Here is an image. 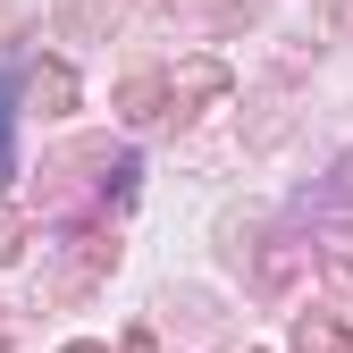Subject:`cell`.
<instances>
[{"label":"cell","mask_w":353,"mask_h":353,"mask_svg":"<svg viewBox=\"0 0 353 353\" xmlns=\"http://www.w3.org/2000/svg\"><path fill=\"white\" fill-rule=\"evenodd\" d=\"M294 345H303V353H353V336H345V328H328V320H303V328H294Z\"/></svg>","instance_id":"1"},{"label":"cell","mask_w":353,"mask_h":353,"mask_svg":"<svg viewBox=\"0 0 353 353\" xmlns=\"http://www.w3.org/2000/svg\"><path fill=\"white\" fill-rule=\"evenodd\" d=\"M17 244H26V219H17V210H0V261H17Z\"/></svg>","instance_id":"2"},{"label":"cell","mask_w":353,"mask_h":353,"mask_svg":"<svg viewBox=\"0 0 353 353\" xmlns=\"http://www.w3.org/2000/svg\"><path fill=\"white\" fill-rule=\"evenodd\" d=\"M9 93H17V84L0 76V185H9Z\"/></svg>","instance_id":"3"},{"label":"cell","mask_w":353,"mask_h":353,"mask_svg":"<svg viewBox=\"0 0 353 353\" xmlns=\"http://www.w3.org/2000/svg\"><path fill=\"white\" fill-rule=\"evenodd\" d=\"M68 353H101V345H68Z\"/></svg>","instance_id":"4"}]
</instances>
